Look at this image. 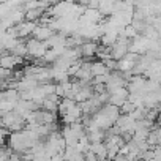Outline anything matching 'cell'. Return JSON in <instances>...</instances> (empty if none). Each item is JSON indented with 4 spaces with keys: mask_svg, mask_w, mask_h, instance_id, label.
Listing matches in <instances>:
<instances>
[{
    "mask_svg": "<svg viewBox=\"0 0 161 161\" xmlns=\"http://www.w3.org/2000/svg\"><path fill=\"white\" fill-rule=\"evenodd\" d=\"M46 51H47L46 41L36 40L35 36L27 41V55H30L33 58H43V55L46 54Z\"/></svg>",
    "mask_w": 161,
    "mask_h": 161,
    "instance_id": "1",
    "label": "cell"
},
{
    "mask_svg": "<svg viewBox=\"0 0 161 161\" xmlns=\"http://www.w3.org/2000/svg\"><path fill=\"white\" fill-rule=\"evenodd\" d=\"M7 136H8V130L5 128H0V145L2 144H5V141H7Z\"/></svg>",
    "mask_w": 161,
    "mask_h": 161,
    "instance_id": "4",
    "label": "cell"
},
{
    "mask_svg": "<svg viewBox=\"0 0 161 161\" xmlns=\"http://www.w3.org/2000/svg\"><path fill=\"white\" fill-rule=\"evenodd\" d=\"M36 40H41V41H47L52 35H54V32H52V29L49 27V25H36L35 27V30H33V33H32Z\"/></svg>",
    "mask_w": 161,
    "mask_h": 161,
    "instance_id": "3",
    "label": "cell"
},
{
    "mask_svg": "<svg viewBox=\"0 0 161 161\" xmlns=\"http://www.w3.org/2000/svg\"><path fill=\"white\" fill-rule=\"evenodd\" d=\"M79 51H80V57H87V58H90V57L97 55L98 44H97V43H93L92 40H89V41L80 43V46H79Z\"/></svg>",
    "mask_w": 161,
    "mask_h": 161,
    "instance_id": "2",
    "label": "cell"
}]
</instances>
